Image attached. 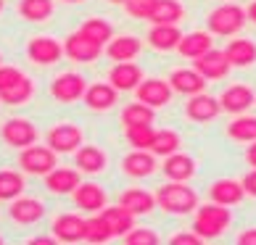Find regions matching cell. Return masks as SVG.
Wrapping results in <instances>:
<instances>
[{
	"label": "cell",
	"mask_w": 256,
	"mask_h": 245,
	"mask_svg": "<svg viewBox=\"0 0 256 245\" xmlns=\"http://www.w3.org/2000/svg\"><path fill=\"white\" fill-rule=\"evenodd\" d=\"M156 206L164 214L185 216V214H193L201 203H198V193L188 182H169L166 180V185H161L156 190Z\"/></svg>",
	"instance_id": "obj_1"
},
{
	"label": "cell",
	"mask_w": 256,
	"mask_h": 245,
	"mask_svg": "<svg viewBox=\"0 0 256 245\" xmlns=\"http://www.w3.org/2000/svg\"><path fill=\"white\" fill-rule=\"evenodd\" d=\"M232 224V214L230 206H220V203H204L196 209V222H193V232L206 240H216L227 232V227Z\"/></svg>",
	"instance_id": "obj_2"
},
{
	"label": "cell",
	"mask_w": 256,
	"mask_h": 245,
	"mask_svg": "<svg viewBox=\"0 0 256 245\" xmlns=\"http://www.w3.org/2000/svg\"><path fill=\"white\" fill-rule=\"evenodd\" d=\"M246 21H248V13H246V8L235 5V3H222L216 5L212 13H208L206 24H208V32L216 34V37H232L238 34Z\"/></svg>",
	"instance_id": "obj_3"
},
{
	"label": "cell",
	"mask_w": 256,
	"mask_h": 245,
	"mask_svg": "<svg viewBox=\"0 0 256 245\" xmlns=\"http://www.w3.org/2000/svg\"><path fill=\"white\" fill-rule=\"evenodd\" d=\"M58 166V153L50 145H30L18 150V169L32 177H45Z\"/></svg>",
	"instance_id": "obj_4"
},
{
	"label": "cell",
	"mask_w": 256,
	"mask_h": 245,
	"mask_svg": "<svg viewBox=\"0 0 256 245\" xmlns=\"http://www.w3.org/2000/svg\"><path fill=\"white\" fill-rule=\"evenodd\" d=\"M88 92V82L77 71H64L50 82V95L58 103H77Z\"/></svg>",
	"instance_id": "obj_5"
},
{
	"label": "cell",
	"mask_w": 256,
	"mask_h": 245,
	"mask_svg": "<svg viewBox=\"0 0 256 245\" xmlns=\"http://www.w3.org/2000/svg\"><path fill=\"white\" fill-rule=\"evenodd\" d=\"M26 58L37 66H53L64 58V42H58L56 37H48V34L32 37L30 45H26Z\"/></svg>",
	"instance_id": "obj_6"
},
{
	"label": "cell",
	"mask_w": 256,
	"mask_h": 245,
	"mask_svg": "<svg viewBox=\"0 0 256 245\" xmlns=\"http://www.w3.org/2000/svg\"><path fill=\"white\" fill-rule=\"evenodd\" d=\"M0 137H3L6 145L22 150V148H30V145L37 143V127L32 124L30 119L14 116V119H8L6 124H3V129H0Z\"/></svg>",
	"instance_id": "obj_7"
},
{
	"label": "cell",
	"mask_w": 256,
	"mask_h": 245,
	"mask_svg": "<svg viewBox=\"0 0 256 245\" xmlns=\"http://www.w3.org/2000/svg\"><path fill=\"white\" fill-rule=\"evenodd\" d=\"M106 53V48L98 42H92L90 37H84L80 29L66 37V42H64V55H69L72 61H77V63H90V61H98L100 55Z\"/></svg>",
	"instance_id": "obj_8"
},
{
	"label": "cell",
	"mask_w": 256,
	"mask_h": 245,
	"mask_svg": "<svg viewBox=\"0 0 256 245\" xmlns=\"http://www.w3.org/2000/svg\"><path fill=\"white\" fill-rule=\"evenodd\" d=\"M222 114V103L220 98H212L206 92H198V95H190L185 103V116L196 121V124H208L216 116Z\"/></svg>",
	"instance_id": "obj_9"
},
{
	"label": "cell",
	"mask_w": 256,
	"mask_h": 245,
	"mask_svg": "<svg viewBox=\"0 0 256 245\" xmlns=\"http://www.w3.org/2000/svg\"><path fill=\"white\" fill-rule=\"evenodd\" d=\"M138 92V100L146 103L150 108H164L169 100H172V84L169 79H158V77H150V79H143L140 87L135 90Z\"/></svg>",
	"instance_id": "obj_10"
},
{
	"label": "cell",
	"mask_w": 256,
	"mask_h": 245,
	"mask_svg": "<svg viewBox=\"0 0 256 245\" xmlns=\"http://www.w3.org/2000/svg\"><path fill=\"white\" fill-rule=\"evenodd\" d=\"M8 216L16 224H22V227H30V224H37L45 216V203L37 201V198H30V195H18L8 206Z\"/></svg>",
	"instance_id": "obj_11"
},
{
	"label": "cell",
	"mask_w": 256,
	"mask_h": 245,
	"mask_svg": "<svg viewBox=\"0 0 256 245\" xmlns=\"http://www.w3.org/2000/svg\"><path fill=\"white\" fill-rule=\"evenodd\" d=\"M196 71L208 82V79H224L227 74L232 71V63L227 61V53L224 50H216L212 48L208 53H204L201 58H196Z\"/></svg>",
	"instance_id": "obj_12"
},
{
	"label": "cell",
	"mask_w": 256,
	"mask_h": 245,
	"mask_svg": "<svg viewBox=\"0 0 256 245\" xmlns=\"http://www.w3.org/2000/svg\"><path fill=\"white\" fill-rule=\"evenodd\" d=\"M82 143H84V137L77 124H56L48 132V145L56 153H74Z\"/></svg>",
	"instance_id": "obj_13"
},
{
	"label": "cell",
	"mask_w": 256,
	"mask_h": 245,
	"mask_svg": "<svg viewBox=\"0 0 256 245\" xmlns=\"http://www.w3.org/2000/svg\"><path fill=\"white\" fill-rule=\"evenodd\" d=\"M220 103H222V111L227 114L238 116V114H246L254 103H256V95L248 84H230L222 95H220Z\"/></svg>",
	"instance_id": "obj_14"
},
{
	"label": "cell",
	"mask_w": 256,
	"mask_h": 245,
	"mask_svg": "<svg viewBox=\"0 0 256 245\" xmlns=\"http://www.w3.org/2000/svg\"><path fill=\"white\" fill-rule=\"evenodd\" d=\"M80 182H82V172L69 166H56L53 172L45 174V187L53 195H69L80 187Z\"/></svg>",
	"instance_id": "obj_15"
},
{
	"label": "cell",
	"mask_w": 256,
	"mask_h": 245,
	"mask_svg": "<svg viewBox=\"0 0 256 245\" xmlns=\"http://www.w3.org/2000/svg\"><path fill=\"white\" fill-rule=\"evenodd\" d=\"M84 222L88 219H82V216H77V214H61L58 219L53 222L50 232H53V238L58 243L74 245V243L84 240Z\"/></svg>",
	"instance_id": "obj_16"
},
{
	"label": "cell",
	"mask_w": 256,
	"mask_h": 245,
	"mask_svg": "<svg viewBox=\"0 0 256 245\" xmlns=\"http://www.w3.org/2000/svg\"><path fill=\"white\" fill-rule=\"evenodd\" d=\"M143 79H146V77H143V69H140L135 61H122V63H116V66L108 71V82H111L119 92L138 90Z\"/></svg>",
	"instance_id": "obj_17"
},
{
	"label": "cell",
	"mask_w": 256,
	"mask_h": 245,
	"mask_svg": "<svg viewBox=\"0 0 256 245\" xmlns=\"http://www.w3.org/2000/svg\"><path fill=\"white\" fill-rule=\"evenodd\" d=\"M77 209L84 214H100L106 209V190L96 182H80V187L72 193Z\"/></svg>",
	"instance_id": "obj_18"
},
{
	"label": "cell",
	"mask_w": 256,
	"mask_h": 245,
	"mask_svg": "<svg viewBox=\"0 0 256 245\" xmlns=\"http://www.w3.org/2000/svg\"><path fill=\"white\" fill-rule=\"evenodd\" d=\"M84 106H88L90 111H108L116 106V100H119V90L114 87L111 82H96V84H90L88 92H84Z\"/></svg>",
	"instance_id": "obj_19"
},
{
	"label": "cell",
	"mask_w": 256,
	"mask_h": 245,
	"mask_svg": "<svg viewBox=\"0 0 256 245\" xmlns=\"http://www.w3.org/2000/svg\"><path fill=\"white\" fill-rule=\"evenodd\" d=\"M161 172H164V177L169 182H188L196 177V161L193 156L188 153H172L164 158V166H161Z\"/></svg>",
	"instance_id": "obj_20"
},
{
	"label": "cell",
	"mask_w": 256,
	"mask_h": 245,
	"mask_svg": "<svg viewBox=\"0 0 256 245\" xmlns=\"http://www.w3.org/2000/svg\"><path fill=\"white\" fill-rule=\"evenodd\" d=\"M106 164H108V158L98 145H84L82 143L74 150V166H77L82 174H100L103 169H106Z\"/></svg>",
	"instance_id": "obj_21"
},
{
	"label": "cell",
	"mask_w": 256,
	"mask_h": 245,
	"mask_svg": "<svg viewBox=\"0 0 256 245\" xmlns=\"http://www.w3.org/2000/svg\"><path fill=\"white\" fill-rule=\"evenodd\" d=\"M122 172L127 177H135V180L150 177L156 172V156L150 150H132V153L124 156V161H122Z\"/></svg>",
	"instance_id": "obj_22"
},
{
	"label": "cell",
	"mask_w": 256,
	"mask_h": 245,
	"mask_svg": "<svg viewBox=\"0 0 256 245\" xmlns=\"http://www.w3.org/2000/svg\"><path fill=\"white\" fill-rule=\"evenodd\" d=\"M180 40H182V32H180L177 24H154L148 32V45L161 53L177 50Z\"/></svg>",
	"instance_id": "obj_23"
},
{
	"label": "cell",
	"mask_w": 256,
	"mask_h": 245,
	"mask_svg": "<svg viewBox=\"0 0 256 245\" xmlns=\"http://www.w3.org/2000/svg\"><path fill=\"white\" fill-rule=\"evenodd\" d=\"M212 48H214V34L212 32H188V34H182V40H180L177 53L182 55V58L196 61Z\"/></svg>",
	"instance_id": "obj_24"
},
{
	"label": "cell",
	"mask_w": 256,
	"mask_h": 245,
	"mask_svg": "<svg viewBox=\"0 0 256 245\" xmlns=\"http://www.w3.org/2000/svg\"><path fill=\"white\" fill-rule=\"evenodd\" d=\"M169 84H172L174 92L188 95V98L206 90V79L196 69H177V71H172V74H169Z\"/></svg>",
	"instance_id": "obj_25"
},
{
	"label": "cell",
	"mask_w": 256,
	"mask_h": 245,
	"mask_svg": "<svg viewBox=\"0 0 256 245\" xmlns=\"http://www.w3.org/2000/svg\"><path fill=\"white\" fill-rule=\"evenodd\" d=\"M224 53H227V61L232 63V69H248V66L256 63V45L248 37H235V40H230Z\"/></svg>",
	"instance_id": "obj_26"
},
{
	"label": "cell",
	"mask_w": 256,
	"mask_h": 245,
	"mask_svg": "<svg viewBox=\"0 0 256 245\" xmlns=\"http://www.w3.org/2000/svg\"><path fill=\"white\" fill-rule=\"evenodd\" d=\"M208 198L220 206H238L243 198H246V190H243V182L238 180H216L208 187Z\"/></svg>",
	"instance_id": "obj_27"
},
{
	"label": "cell",
	"mask_w": 256,
	"mask_h": 245,
	"mask_svg": "<svg viewBox=\"0 0 256 245\" xmlns=\"http://www.w3.org/2000/svg\"><path fill=\"white\" fill-rule=\"evenodd\" d=\"M140 50H143V42L138 40V37H132V34H119V37H114V40L106 45V55L111 61H135Z\"/></svg>",
	"instance_id": "obj_28"
},
{
	"label": "cell",
	"mask_w": 256,
	"mask_h": 245,
	"mask_svg": "<svg viewBox=\"0 0 256 245\" xmlns=\"http://www.w3.org/2000/svg\"><path fill=\"white\" fill-rule=\"evenodd\" d=\"M119 203L124 206L127 211H132L135 216H143V214H150L156 206V195L143 190V187H130L119 195Z\"/></svg>",
	"instance_id": "obj_29"
},
{
	"label": "cell",
	"mask_w": 256,
	"mask_h": 245,
	"mask_svg": "<svg viewBox=\"0 0 256 245\" xmlns=\"http://www.w3.org/2000/svg\"><path fill=\"white\" fill-rule=\"evenodd\" d=\"M100 216L108 222V227L114 230V238H124V235L135 227V214L127 211L122 203L116 206H106V209L100 211Z\"/></svg>",
	"instance_id": "obj_30"
},
{
	"label": "cell",
	"mask_w": 256,
	"mask_h": 245,
	"mask_svg": "<svg viewBox=\"0 0 256 245\" xmlns=\"http://www.w3.org/2000/svg\"><path fill=\"white\" fill-rule=\"evenodd\" d=\"M154 121H156V108H150L140 100L122 108V124L124 127H143V124H154Z\"/></svg>",
	"instance_id": "obj_31"
},
{
	"label": "cell",
	"mask_w": 256,
	"mask_h": 245,
	"mask_svg": "<svg viewBox=\"0 0 256 245\" xmlns=\"http://www.w3.org/2000/svg\"><path fill=\"white\" fill-rule=\"evenodd\" d=\"M227 137L235 140V143H254L256 140V116L238 114L227 124Z\"/></svg>",
	"instance_id": "obj_32"
},
{
	"label": "cell",
	"mask_w": 256,
	"mask_h": 245,
	"mask_svg": "<svg viewBox=\"0 0 256 245\" xmlns=\"http://www.w3.org/2000/svg\"><path fill=\"white\" fill-rule=\"evenodd\" d=\"M182 16H185V8L180 0H158L148 21L150 24H180Z\"/></svg>",
	"instance_id": "obj_33"
},
{
	"label": "cell",
	"mask_w": 256,
	"mask_h": 245,
	"mask_svg": "<svg viewBox=\"0 0 256 245\" xmlns=\"http://www.w3.org/2000/svg\"><path fill=\"white\" fill-rule=\"evenodd\" d=\"M56 5L53 0H18V16L26 18V21H48L53 16Z\"/></svg>",
	"instance_id": "obj_34"
},
{
	"label": "cell",
	"mask_w": 256,
	"mask_h": 245,
	"mask_svg": "<svg viewBox=\"0 0 256 245\" xmlns=\"http://www.w3.org/2000/svg\"><path fill=\"white\" fill-rule=\"evenodd\" d=\"M80 32H82L84 37H90L92 42H98V45H108V42L114 40V26H111V21H106V18H100V16L84 18L82 26H80Z\"/></svg>",
	"instance_id": "obj_35"
},
{
	"label": "cell",
	"mask_w": 256,
	"mask_h": 245,
	"mask_svg": "<svg viewBox=\"0 0 256 245\" xmlns=\"http://www.w3.org/2000/svg\"><path fill=\"white\" fill-rule=\"evenodd\" d=\"M180 145H182V140H180L177 132H172V129H156L154 143H150V150H154V156L166 158V156L177 153Z\"/></svg>",
	"instance_id": "obj_36"
},
{
	"label": "cell",
	"mask_w": 256,
	"mask_h": 245,
	"mask_svg": "<svg viewBox=\"0 0 256 245\" xmlns=\"http://www.w3.org/2000/svg\"><path fill=\"white\" fill-rule=\"evenodd\" d=\"M22 193H24V174L11 172V169H3V172H0V201L11 203Z\"/></svg>",
	"instance_id": "obj_37"
},
{
	"label": "cell",
	"mask_w": 256,
	"mask_h": 245,
	"mask_svg": "<svg viewBox=\"0 0 256 245\" xmlns=\"http://www.w3.org/2000/svg\"><path fill=\"white\" fill-rule=\"evenodd\" d=\"M84 240H88V243H96V245L114 240V230L108 227V222L103 219L100 214L90 216V219L84 222Z\"/></svg>",
	"instance_id": "obj_38"
},
{
	"label": "cell",
	"mask_w": 256,
	"mask_h": 245,
	"mask_svg": "<svg viewBox=\"0 0 256 245\" xmlns=\"http://www.w3.org/2000/svg\"><path fill=\"white\" fill-rule=\"evenodd\" d=\"M34 95V82L30 77H24L22 82H16L14 87H8L0 92V103H8V106H22V103L32 100Z\"/></svg>",
	"instance_id": "obj_39"
},
{
	"label": "cell",
	"mask_w": 256,
	"mask_h": 245,
	"mask_svg": "<svg viewBox=\"0 0 256 245\" xmlns=\"http://www.w3.org/2000/svg\"><path fill=\"white\" fill-rule=\"evenodd\" d=\"M156 129L154 124H143V127H124V137L127 143L135 150H150V143H154Z\"/></svg>",
	"instance_id": "obj_40"
},
{
	"label": "cell",
	"mask_w": 256,
	"mask_h": 245,
	"mask_svg": "<svg viewBox=\"0 0 256 245\" xmlns=\"http://www.w3.org/2000/svg\"><path fill=\"white\" fill-rule=\"evenodd\" d=\"M124 243L127 245H158V232L150 230V227H132L124 235Z\"/></svg>",
	"instance_id": "obj_41"
},
{
	"label": "cell",
	"mask_w": 256,
	"mask_h": 245,
	"mask_svg": "<svg viewBox=\"0 0 256 245\" xmlns=\"http://www.w3.org/2000/svg\"><path fill=\"white\" fill-rule=\"evenodd\" d=\"M158 0H127L124 3V11L132 16V18H150Z\"/></svg>",
	"instance_id": "obj_42"
},
{
	"label": "cell",
	"mask_w": 256,
	"mask_h": 245,
	"mask_svg": "<svg viewBox=\"0 0 256 245\" xmlns=\"http://www.w3.org/2000/svg\"><path fill=\"white\" fill-rule=\"evenodd\" d=\"M26 77V74L22 69H16V66H0V92L14 87L16 82H22Z\"/></svg>",
	"instance_id": "obj_43"
},
{
	"label": "cell",
	"mask_w": 256,
	"mask_h": 245,
	"mask_svg": "<svg viewBox=\"0 0 256 245\" xmlns=\"http://www.w3.org/2000/svg\"><path fill=\"white\" fill-rule=\"evenodd\" d=\"M204 240L198 238L196 232H177L172 235V240H169V245H201Z\"/></svg>",
	"instance_id": "obj_44"
},
{
	"label": "cell",
	"mask_w": 256,
	"mask_h": 245,
	"mask_svg": "<svg viewBox=\"0 0 256 245\" xmlns=\"http://www.w3.org/2000/svg\"><path fill=\"white\" fill-rule=\"evenodd\" d=\"M243 190H246V195H251V198H256V169H251L248 174L243 177Z\"/></svg>",
	"instance_id": "obj_45"
},
{
	"label": "cell",
	"mask_w": 256,
	"mask_h": 245,
	"mask_svg": "<svg viewBox=\"0 0 256 245\" xmlns=\"http://www.w3.org/2000/svg\"><path fill=\"white\" fill-rule=\"evenodd\" d=\"M238 245H256V227L243 230V232L238 235Z\"/></svg>",
	"instance_id": "obj_46"
},
{
	"label": "cell",
	"mask_w": 256,
	"mask_h": 245,
	"mask_svg": "<svg viewBox=\"0 0 256 245\" xmlns=\"http://www.w3.org/2000/svg\"><path fill=\"white\" fill-rule=\"evenodd\" d=\"M246 164H248L251 169H256V140L248 143V148H246Z\"/></svg>",
	"instance_id": "obj_47"
},
{
	"label": "cell",
	"mask_w": 256,
	"mask_h": 245,
	"mask_svg": "<svg viewBox=\"0 0 256 245\" xmlns=\"http://www.w3.org/2000/svg\"><path fill=\"white\" fill-rule=\"evenodd\" d=\"M56 243H58V240L53 238V232L50 235H42V238H32L30 240V245H56Z\"/></svg>",
	"instance_id": "obj_48"
},
{
	"label": "cell",
	"mask_w": 256,
	"mask_h": 245,
	"mask_svg": "<svg viewBox=\"0 0 256 245\" xmlns=\"http://www.w3.org/2000/svg\"><path fill=\"white\" fill-rule=\"evenodd\" d=\"M246 13H248V21H251V24H256V0H254V3H251L248 8H246Z\"/></svg>",
	"instance_id": "obj_49"
},
{
	"label": "cell",
	"mask_w": 256,
	"mask_h": 245,
	"mask_svg": "<svg viewBox=\"0 0 256 245\" xmlns=\"http://www.w3.org/2000/svg\"><path fill=\"white\" fill-rule=\"evenodd\" d=\"M108 3H119V5H124V3H127V0H108Z\"/></svg>",
	"instance_id": "obj_50"
},
{
	"label": "cell",
	"mask_w": 256,
	"mask_h": 245,
	"mask_svg": "<svg viewBox=\"0 0 256 245\" xmlns=\"http://www.w3.org/2000/svg\"><path fill=\"white\" fill-rule=\"evenodd\" d=\"M64 3H84V0H64Z\"/></svg>",
	"instance_id": "obj_51"
},
{
	"label": "cell",
	"mask_w": 256,
	"mask_h": 245,
	"mask_svg": "<svg viewBox=\"0 0 256 245\" xmlns=\"http://www.w3.org/2000/svg\"><path fill=\"white\" fill-rule=\"evenodd\" d=\"M3 5H6V3H3V0H0V13H3Z\"/></svg>",
	"instance_id": "obj_52"
},
{
	"label": "cell",
	"mask_w": 256,
	"mask_h": 245,
	"mask_svg": "<svg viewBox=\"0 0 256 245\" xmlns=\"http://www.w3.org/2000/svg\"><path fill=\"white\" fill-rule=\"evenodd\" d=\"M0 245H3V238H0Z\"/></svg>",
	"instance_id": "obj_53"
},
{
	"label": "cell",
	"mask_w": 256,
	"mask_h": 245,
	"mask_svg": "<svg viewBox=\"0 0 256 245\" xmlns=\"http://www.w3.org/2000/svg\"><path fill=\"white\" fill-rule=\"evenodd\" d=\"M0 66H3V58H0Z\"/></svg>",
	"instance_id": "obj_54"
}]
</instances>
